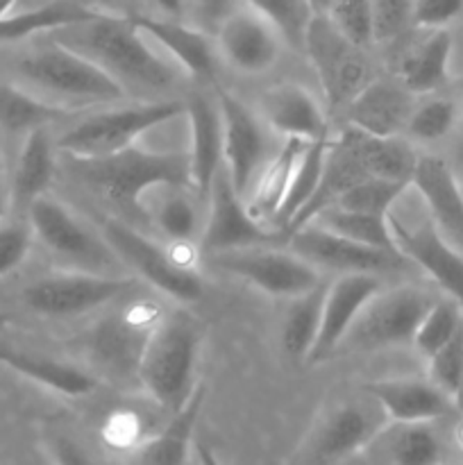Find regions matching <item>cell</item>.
I'll list each match as a JSON object with an SVG mask.
<instances>
[{
  "label": "cell",
  "mask_w": 463,
  "mask_h": 465,
  "mask_svg": "<svg viewBox=\"0 0 463 465\" xmlns=\"http://www.w3.org/2000/svg\"><path fill=\"white\" fill-rule=\"evenodd\" d=\"M50 39L98 64L127 94L162 95L180 82L175 68L150 48L130 16L98 14L91 21L50 32Z\"/></svg>",
  "instance_id": "6da1fadb"
},
{
  "label": "cell",
  "mask_w": 463,
  "mask_h": 465,
  "mask_svg": "<svg viewBox=\"0 0 463 465\" xmlns=\"http://www.w3.org/2000/svg\"><path fill=\"white\" fill-rule=\"evenodd\" d=\"M66 168L82 186L103 195L125 218H148L141 195L163 186L191 189L189 153H153L132 148L109 157H68Z\"/></svg>",
  "instance_id": "7a4b0ae2"
},
{
  "label": "cell",
  "mask_w": 463,
  "mask_h": 465,
  "mask_svg": "<svg viewBox=\"0 0 463 465\" xmlns=\"http://www.w3.org/2000/svg\"><path fill=\"white\" fill-rule=\"evenodd\" d=\"M202 322L189 309L163 312L154 327L139 368V384L163 411H180L198 389Z\"/></svg>",
  "instance_id": "3957f363"
},
{
  "label": "cell",
  "mask_w": 463,
  "mask_h": 465,
  "mask_svg": "<svg viewBox=\"0 0 463 465\" xmlns=\"http://www.w3.org/2000/svg\"><path fill=\"white\" fill-rule=\"evenodd\" d=\"M163 312L150 300L125 302L104 313L77 339L94 377L116 384L139 381L141 359Z\"/></svg>",
  "instance_id": "277c9868"
},
{
  "label": "cell",
  "mask_w": 463,
  "mask_h": 465,
  "mask_svg": "<svg viewBox=\"0 0 463 465\" xmlns=\"http://www.w3.org/2000/svg\"><path fill=\"white\" fill-rule=\"evenodd\" d=\"M16 73L23 82L53 95L57 104H113L127 98V91L84 54L50 39L48 45L18 59Z\"/></svg>",
  "instance_id": "5b68a950"
},
{
  "label": "cell",
  "mask_w": 463,
  "mask_h": 465,
  "mask_svg": "<svg viewBox=\"0 0 463 465\" xmlns=\"http://www.w3.org/2000/svg\"><path fill=\"white\" fill-rule=\"evenodd\" d=\"M186 103L180 100H150V103L112 107L73 125L57 148L66 157H109L136 145V139L163 123L184 116Z\"/></svg>",
  "instance_id": "8992f818"
},
{
  "label": "cell",
  "mask_w": 463,
  "mask_h": 465,
  "mask_svg": "<svg viewBox=\"0 0 463 465\" xmlns=\"http://www.w3.org/2000/svg\"><path fill=\"white\" fill-rule=\"evenodd\" d=\"M304 57L311 62L325 94L327 109L343 114L345 107L375 80L366 48L345 39L325 14L313 16L304 39Z\"/></svg>",
  "instance_id": "52a82bcc"
},
{
  "label": "cell",
  "mask_w": 463,
  "mask_h": 465,
  "mask_svg": "<svg viewBox=\"0 0 463 465\" xmlns=\"http://www.w3.org/2000/svg\"><path fill=\"white\" fill-rule=\"evenodd\" d=\"M436 300L418 286L381 289L363 307L336 352H372L413 341L418 325Z\"/></svg>",
  "instance_id": "ba28073f"
},
{
  "label": "cell",
  "mask_w": 463,
  "mask_h": 465,
  "mask_svg": "<svg viewBox=\"0 0 463 465\" xmlns=\"http://www.w3.org/2000/svg\"><path fill=\"white\" fill-rule=\"evenodd\" d=\"M139 289L134 277H113L94 271L53 272L23 291L27 309L45 318H73L113 304Z\"/></svg>",
  "instance_id": "9c48e42d"
},
{
  "label": "cell",
  "mask_w": 463,
  "mask_h": 465,
  "mask_svg": "<svg viewBox=\"0 0 463 465\" xmlns=\"http://www.w3.org/2000/svg\"><path fill=\"white\" fill-rule=\"evenodd\" d=\"M216 100L222 118V168L236 193L248 200L257 177L277 153L272 130L263 116L222 86L216 89Z\"/></svg>",
  "instance_id": "30bf717a"
},
{
  "label": "cell",
  "mask_w": 463,
  "mask_h": 465,
  "mask_svg": "<svg viewBox=\"0 0 463 465\" xmlns=\"http://www.w3.org/2000/svg\"><path fill=\"white\" fill-rule=\"evenodd\" d=\"M207 262L272 298L293 300L316 289L322 282V272L307 259L295 254L293 250H277L268 245L209 254Z\"/></svg>",
  "instance_id": "8fae6325"
},
{
  "label": "cell",
  "mask_w": 463,
  "mask_h": 465,
  "mask_svg": "<svg viewBox=\"0 0 463 465\" xmlns=\"http://www.w3.org/2000/svg\"><path fill=\"white\" fill-rule=\"evenodd\" d=\"M100 234L123 263L134 268L139 277H143L150 286L159 289L162 293L171 295L172 300H180V302H193L202 295V280H200L198 271L182 268L171 257L168 248L159 245L150 236L141 234L130 223L121 221V218H103Z\"/></svg>",
  "instance_id": "7c38bea8"
},
{
  "label": "cell",
  "mask_w": 463,
  "mask_h": 465,
  "mask_svg": "<svg viewBox=\"0 0 463 465\" xmlns=\"http://www.w3.org/2000/svg\"><path fill=\"white\" fill-rule=\"evenodd\" d=\"M30 230L54 257L73 263L77 268L100 272L103 266L118 262L107 241L89 230L71 209L48 193L36 198L27 207Z\"/></svg>",
  "instance_id": "4fadbf2b"
},
{
  "label": "cell",
  "mask_w": 463,
  "mask_h": 465,
  "mask_svg": "<svg viewBox=\"0 0 463 465\" xmlns=\"http://www.w3.org/2000/svg\"><path fill=\"white\" fill-rule=\"evenodd\" d=\"M289 250L307 259L318 271H334L339 275H345V272L389 275V272H402L413 268V263L399 250H384L357 243V241L331 234V232L322 230L313 223H307L300 230L291 232Z\"/></svg>",
  "instance_id": "5bb4252c"
},
{
  "label": "cell",
  "mask_w": 463,
  "mask_h": 465,
  "mask_svg": "<svg viewBox=\"0 0 463 465\" xmlns=\"http://www.w3.org/2000/svg\"><path fill=\"white\" fill-rule=\"evenodd\" d=\"M389 422L379 404L366 395L363 400H345L331 409L307 445L313 465H336L361 457L381 427Z\"/></svg>",
  "instance_id": "9a60e30c"
},
{
  "label": "cell",
  "mask_w": 463,
  "mask_h": 465,
  "mask_svg": "<svg viewBox=\"0 0 463 465\" xmlns=\"http://www.w3.org/2000/svg\"><path fill=\"white\" fill-rule=\"evenodd\" d=\"M272 241H277V232L268 230L266 223L250 212L248 200L236 193L225 168H221L209 191V213L198 241L200 254L209 257L227 250L268 245Z\"/></svg>",
  "instance_id": "2e32d148"
},
{
  "label": "cell",
  "mask_w": 463,
  "mask_h": 465,
  "mask_svg": "<svg viewBox=\"0 0 463 465\" xmlns=\"http://www.w3.org/2000/svg\"><path fill=\"white\" fill-rule=\"evenodd\" d=\"M213 35L221 59H225L241 75L268 73L284 48V41L275 27L245 5H239Z\"/></svg>",
  "instance_id": "e0dca14e"
},
{
  "label": "cell",
  "mask_w": 463,
  "mask_h": 465,
  "mask_svg": "<svg viewBox=\"0 0 463 465\" xmlns=\"http://www.w3.org/2000/svg\"><path fill=\"white\" fill-rule=\"evenodd\" d=\"M390 232L399 252L425 271L449 300L463 309V252L454 248L434 223L409 227L393 213L389 216Z\"/></svg>",
  "instance_id": "ac0fdd59"
},
{
  "label": "cell",
  "mask_w": 463,
  "mask_h": 465,
  "mask_svg": "<svg viewBox=\"0 0 463 465\" xmlns=\"http://www.w3.org/2000/svg\"><path fill=\"white\" fill-rule=\"evenodd\" d=\"M381 289H384L381 275H370V272H345L327 284L320 331L307 359L311 366L336 354L340 341L345 339L359 313Z\"/></svg>",
  "instance_id": "d6986e66"
},
{
  "label": "cell",
  "mask_w": 463,
  "mask_h": 465,
  "mask_svg": "<svg viewBox=\"0 0 463 465\" xmlns=\"http://www.w3.org/2000/svg\"><path fill=\"white\" fill-rule=\"evenodd\" d=\"M141 32L150 39L157 41L162 48H166L182 71L193 80H213L218 66V45L216 39L202 27H193L186 21L175 18H162L154 14H134L130 16Z\"/></svg>",
  "instance_id": "ffe728a7"
},
{
  "label": "cell",
  "mask_w": 463,
  "mask_h": 465,
  "mask_svg": "<svg viewBox=\"0 0 463 465\" xmlns=\"http://www.w3.org/2000/svg\"><path fill=\"white\" fill-rule=\"evenodd\" d=\"M191 127L189 163L191 191L195 198H209L213 180L222 168V118L218 100L204 94H193L186 100V114Z\"/></svg>",
  "instance_id": "44dd1931"
},
{
  "label": "cell",
  "mask_w": 463,
  "mask_h": 465,
  "mask_svg": "<svg viewBox=\"0 0 463 465\" xmlns=\"http://www.w3.org/2000/svg\"><path fill=\"white\" fill-rule=\"evenodd\" d=\"M413 112V94L399 80L375 77L352 103L343 118L350 127L372 136H399Z\"/></svg>",
  "instance_id": "7402d4cb"
},
{
  "label": "cell",
  "mask_w": 463,
  "mask_h": 465,
  "mask_svg": "<svg viewBox=\"0 0 463 465\" xmlns=\"http://www.w3.org/2000/svg\"><path fill=\"white\" fill-rule=\"evenodd\" d=\"M389 422H436L454 409L452 398L431 380H375L361 386Z\"/></svg>",
  "instance_id": "603a6c76"
},
{
  "label": "cell",
  "mask_w": 463,
  "mask_h": 465,
  "mask_svg": "<svg viewBox=\"0 0 463 465\" xmlns=\"http://www.w3.org/2000/svg\"><path fill=\"white\" fill-rule=\"evenodd\" d=\"M261 116L272 132L284 139L313 143L330 136L327 116L318 100L304 86L281 82L261 95Z\"/></svg>",
  "instance_id": "cb8c5ba5"
},
{
  "label": "cell",
  "mask_w": 463,
  "mask_h": 465,
  "mask_svg": "<svg viewBox=\"0 0 463 465\" xmlns=\"http://www.w3.org/2000/svg\"><path fill=\"white\" fill-rule=\"evenodd\" d=\"M411 184L425 200L440 234H448L463 248V189L452 166L436 154H422Z\"/></svg>",
  "instance_id": "d4e9b609"
},
{
  "label": "cell",
  "mask_w": 463,
  "mask_h": 465,
  "mask_svg": "<svg viewBox=\"0 0 463 465\" xmlns=\"http://www.w3.org/2000/svg\"><path fill=\"white\" fill-rule=\"evenodd\" d=\"M363 454L381 465H443V440L431 422H386Z\"/></svg>",
  "instance_id": "484cf974"
},
{
  "label": "cell",
  "mask_w": 463,
  "mask_h": 465,
  "mask_svg": "<svg viewBox=\"0 0 463 465\" xmlns=\"http://www.w3.org/2000/svg\"><path fill=\"white\" fill-rule=\"evenodd\" d=\"M204 404V386L198 384L189 402L172 413L168 425L159 434L141 440L127 457L125 465H186L198 425L200 409Z\"/></svg>",
  "instance_id": "4316f807"
},
{
  "label": "cell",
  "mask_w": 463,
  "mask_h": 465,
  "mask_svg": "<svg viewBox=\"0 0 463 465\" xmlns=\"http://www.w3.org/2000/svg\"><path fill=\"white\" fill-rule=\"evenodd\" d=\"M0 363L23 375L25 380L36 381L44 389L66 395V398H82V395L94 393L95 386H98V377H94L84 368L57 361L53 357H45V354L27 352V350L0 345Z\"/></svg>",
  "instance_id": "83f0119b"
},
{
  "label": "cell",
  "mask_w": 463,
  "mask_h": 465,
  "mask_svg": "<svg viewBox=\"0 0 463 465\" xmlns=\"http://www.w3.org/2000/svg\"><path fill=\"white\" fill-rule=\"evenodd\" d=\"M429 35L413 44L399 57L398 80L416 94H431L449 80V57H452V35L448 27L443 30H427Z\"/></svg>",
  "instance_id": "f1b7e54d"
},
{
  "label": "cell",
  "mask_w": 463,
  "mask_h": 465,
  "mask_svg": "<svg viewBox=\"0 0 463 465\" xmlns=\"http://www.w3.org/2000/svg\"><path fill=\"white\" fill-rule=\"evenodd\" d=\"M340 134L350 141L368 175L411 184L420 154L402 136H372L350 125H345Z\"/></svg>",
  "instance_id": "f546056e"
},
{
  "label": "cell",
  "mask_w": 463,
  "mask_h": 465,
  "mask_svg": "<svg viewBox=\"0 0 463 465\" xmlns=\"http://www.w3.org/2000/svg\"><path fill=\"white\" fill-rule=\"evenodd\" d=\"M54 177V143L48 127L27 132L18 153L12 177V200L18 207H30L48 193Z\"/></svg>",
  "instance_id": "4dcf8cb0"
},
{
  "label": "cell",
  "mask_w": 463,
  "mask_h": 465,
  "mask_svg": "<svg viewBox=\"0 0 463 465\" xmlns=\"http://www.w3.org/2000/svg\"><path fill=\"white\" fill-rule=\"evenodd\" d=\"M100 12H94L80 0H48L39 7L14 12L0 18V44H16L39 32H54L75 23L91 21Z\"/></svg>",
  "instance_id": "1f68e13d"
},
{
  "label": "cell",
  "mask_w": 463,
  "mask_h": 465,
  "mask_svg": "<svg viewBox=\"0 0 463 465\" xmlns=\"http://www.w3.org/2000/svg\"><path fill=\"white\" fill-rule=\"evenodd\" d=\"M304 145L307 143L300 139H286L277 148V153L272 154L271 162L266 163V168L257 177V182H254L248 204L250 212L261 223L268 221V218L275 221L277 213H280L281 203L286 198V191L291 186V177H293V171L298 166V159L302 154Z\"/></svg>",
  "instance_id": "d6a6232c"
},
{
  "label": "cell",
  "mask_w": 463,
  "mask_h": 465,
  "mask_svg": "<svg viewBox=\"0 0 463 465\" xmlns=\"http://www.w3.org/2000/svg\"><path fill=\"white\" fill-rule=\"evenodd\" d=\"M325 293L327 284L320 282L316 289L291 300L289 309H286L284 325H281V345H284V352L289 357L307 361L309 354H311L318 331H320Z\"/></svg>",
  "instance_id": "836d02e7"
},
{
  "label": "cell",
  "mask_w": 463,
  "mask_h": 465,
  "mask_svg": "<svg viewBox=\"0 0 463 465\" xmlns=\"http://www.w3.org/2000/svg\"><path fill=\"white\" fill-rule=\"evenodd\" d=\"M66 116L71 112L62 104L45 103L21 86L0 82V127L9 134H27Z\"/></svg>",
  "instance_id": "e575fe53"
},
{
  "label": "cell",
  "mask_w": 463,
  "mask_h": 465,
  "mask_svg": "<svg viewBox=\"0 0 463 465\" xmlns=\"http://www.w3.org/2000/svg\"><path fill=\"white\" fill-rule=\"evenodd\" d=\"M309 223L322 227V230L339 234L343 239L357 241V243L372 245V248L398 250L390 232L389 216H375V213L348 212L340 207H327L311 218Z\"/></svg>",
  "instance_id": "d590c367"
},
{
  "label": "cell",
  "mask_w": 463,
  "mask_h": 465,
  "mask_svg": "<svg viewBox=\"0 0 463 465\" xmlns=\"http://www.w3.org/2000/svg\"><path fill=\"white\" fill-rule=\"evenodd\" d=\"M166 193L157 203L153 213L154 227L168 239V243H195V236L202 234L200 209L195 204L193 191L184 186H166Z\"/></svg>",
  "instance_id": "8d00e7d4"
},
{
  "label": "cell",
  "mask_w": 463,
  "mask_h": 465,
  "mask_svg": "<svg viewBox=\"0 0 463 465\" xmlns=\"http://www.w3.org/2000/svg\"><path fill=\"white\" fill-rule=\"evenodd\" d=\"M331 136L320 141H313V143L304 145L302 154L298 159V166H295L293 177H291V186L286 191V198L281 203L280 213H277L275 221H280V225L284 227L293 221L300 213V209L311 200V195L316 193L318 184H320L322 171H325V157L327 148H330Z\"/></svg>",
  "instance_id": "74e56055"
},
{
  "label": "cell",
  "mask_w": 463,
  "mask_h": 465,
  "mask_svg": "<svg viewBox=\"0 0 463 465\" xmlns=\"http://www.w3.org/2000/svg\"><path fill=\"white\" fill-rule=\"evenodd\" d=\"M241 5L266 18L293 53L304 54L307 30L316 16L307 0H241Z\"/></svg>",
  "instance_id": "f35d334b"
},
{
  "label": "cell",
  "mask_w": 463,
  "mask_h": 465,
  "mask_svg": "<svg viewBox=\"0 0 463 465\" xmlns=\"http://www.w3.org/2000/svg\"><path fill=\"white\" fill-rule=\"evenodd\" d=\"M463 309L454 300H436L413 334V348L425 359L434 357L461 327Z\"/></svg>",
  "instance_id": "ab89813d"
},
{
  "label": "cell",
  "mask_w": 463,
  "mask_h": 465,
  "mask_svg": "<svg viewBox=\"0 0 463 465\" xmlns=\"http://www.w3.org/2000/svg\"><path fill=\"white\" fill-rule=\"evenodd\" d=\"M409 184L393 180H381V177H368L359 182L352 189L345 191L331 207L348 209V212L375 213V216H390V209L398 203Z\"/></svg>",
  "instance_id": "60d3db41"
},
{
  "label": "cell",
  "mask_w": 463,
  "mask_h": 465,
  "mask_svg": "<svg viewBox=\"0 0 463 465\" xmlns=\"http://www.w3.org/2000/svg\"><path fill=\"white\" fill-rule=\"evenodd\" d=\"M331 25L359 48L375 44V18L370 0H334L325 14Z\"/></svg>",
  "instance_id": "b9f144b4"
},
{
  "label": "cell",
  "mask_w": 463,
  "mask_h": 465,
  "mask_svg": "<svg viewBox=\"0 0 463 465\" xmlns=\"http://www.w3.org/2000/svg\"><path fill=\"white\" fill-rule=\"evenodd\" d=\"M454 123H457V104L448 98H431L413 107L404 132L420 143H431L448 136Z\"/></svg>",
  "instance_id": "7bdbcfd3"
},
{
  "label": "cell",
  "mask_w": 463,
  "mask_h": 465,
  "mask_svg": "<svg viewBox=\"0 0 463 465\" xmlns=\"http://www.w3.org/2000/svg\"><path fill=\"white\" fill-rule=\"evenodd\" d=\"M427 361H429V380L452 398L463 372V322L457 334Z\"/></svg>",
  "instance_id": "ee69618b"
},
{
  "label": "cell",
  "mask_w": 463,
  "mask_h": 465,
  "mask_svg": "<svg viewBox=\"0 0 463 465\" xmlns=\"http://www.w3.org/2000/svg\"><path fill=\"white\" fill-rule=\"evenodd\" d=\"M375 44H389L413 25V0H370Z\"/></svg>",
  "instance_id": "f6af8a7d"
},
{
  "label": "cell",
  "mask_w": 463,
  "mask_h": 465,
  "mask_svg": "<svg viewBox=\"0 0 463 465\" xmlns=\"http://www.w3.org/2000/svg\"><path fill=\"white\" fill-rule=\"evenodd\" d=\"M32 245V230L21 223L0 221V277L9 275L25 262Z\"/></svg>",
  "instance_id": "bcb514c9"
},
{
  "label": "cell",
  "mask_w": 463,
  "mask_h": 465,
  "mask_svg": "<svg viewBox=\"0 0 463 465\" xmlns=\"http://www.w3.org/2000/svg\"><path fill=\"white\" fill-rule=\"evenodd\" d=\"M463 16V0H413V27L443 30Z\"/></svg>",
  "instance_id": "7dc6e473"
},
{
  "label": "cell",
  "mask_w": 463,
  "mask_h": 465,
  "mask_svg": "<svg viewBox=\"0 0 463 465\" xmlns=\"http://www.w3.org/2000/svg\"><path fill=\"white\" fill-rule=\"evenodd\" d=\"M45 450L54 465H95L91 454L66 434H50L45 440Z\"/></svg>",
  "instance_id": "c3c4849f"
},
{
  "label": "cell",
  "mask_w": 463,
  "mask_h": 465,
  "mask_svg": "<svg viewBox=\"0 0 463 465\" xmlns=\"http://www.w3.org/2000/svg\"><path fill=\"white\" fill-rule=\"evenodd\" d=\"M241 0H189V12L198 18L200 27L207 32H216V27L234 12Z\"/></svg>",
  "instance_id": "681fc988"
},
{
  "label": "cell",
  "mask_w": 463,
  "mask_h": 465,
  "mask_svg": "<svg viewBox=\"0 0 463 465\" xmlns=\"http://www.w3.org/2000/svg\"><path fill=\"white\" fill-rule=\"evenodd\" d=\"M86 7L100 14H112V16H134L139 14V5L143 0H80Z\"/></svg>",
  "instance_id": "f907efd6"
},
{
  "label": "cell",
  "mask_w": 463,
  "mask_h": 465,
  "mask_svg": "<svg viewBox=\"0 0 463 465\" xmlns=\"http://www.w3.org/2000/svg\"><path fill=\"white\" fill-rule=\"evenodd\" d=\"M145 3H150L154 16L184 21V16L189 14V0H145Z\"/></svg>",
  "instance_id": "816d5d0a"
},
{
  "label": "cell",
  "mask_w": 463,
  "mask_h": 465,
  "mask_svg": "<svg viewBox=\"0 0 463 465\" xmlns=\"http://www.w3.org/2000/svg\"><path fill=\"white\" fill-rule=\"evenodd\" d=\"M195 450H198L200 465H222L221 461H218L216 454H213V450H209L204 443H198V448H195Z\"/></svg>",
  "instance_id": "f5cc1de1"
},
{
  "label": "cell",
  "mask_w": 463,
  "mask_h": 465,
  "mask_svg": "<svg viewBox=\"0 0 463 465\" xmlns=\"http://www.w3.org/2000/svg\"><path fill=\"white\" fill-rule=\"evenodd\" d=\"M9 198H12V195H9L7 186H5V182L0 180V221H3V218H5V213H7V207H9Z\"/></svg>",
  "instance_id": "db71d44e"
},
{
  "label": "cell",
  "mask_w": 463,
  "mask_h": 465,
  "mask_svg": "<svg viewBox=\"0 0 463 465\" xmlns=\"http://www.w3.org/2000/svg\"><path fill=\"white\" fill-rule=\"evenodd\" d=\"M452 402H454V409H457V411L463 416V372H461V380H458L457 391H454V395H452Z\"/></svg>",
  "instance_id": "11a10c76"
},
{
  "label": "cell",
  "mask_w": 463,
  "mask_h": 465,
  "mask_svg": "<svg viewBox=\"0 0 463 465\" xmlns=\"http://www.w3.org/2000/svg\"><path fill=\"white\" fill-rule=\"evenodd\" d=\"M309 5H311V9H313V14H327V9H330V5L334 3V0H307Z\"/></svg>",
  "instance_id": "9f6ffc18"
},
{
  "label": "cell",
  "mask_w": 463,
  "mask_h": 465,
  "mask_svg": "<svg viewBox=\"0 0 463 465\" xmlns=\"http://www.w3.org/2000/svg\"><path fill=\"white\" fill-rule=\"evenodd\" d=\"M7 322H9V316L7 313L0 312V330H3V327H7Z\"/></svg>",
  "instance_id": "6f0895ef"
},
{
  "label": "cell",
  "mask_w": 463,
  "mask_h": 465,
  "mask_svg": "<svg viewBox=\"0 0 463 465\" xmlns=\"http://www.w3.org/2000/svg\"><path fill=\"white\" fill-rule=\"evenodd\" d=\"M458 153H461V157H463V130H461V148H458Z\"/></svg>",
  "instance_id": "680465c9"
},
{
  "label": "cell",
  "mask_w": 463,
  "mask_h": 465,
  "mask_svg": "<svg viewBox=\"0 0 463 465\" xmlns=\"http://www.w3.org/2000/svg\"><path fill=\"white\" fill-rule=\"evenodd\" d=\"M461 445H463V431H461Z\"/></svg>",
  "instance_id": "91938a15"
}]
</instances>
